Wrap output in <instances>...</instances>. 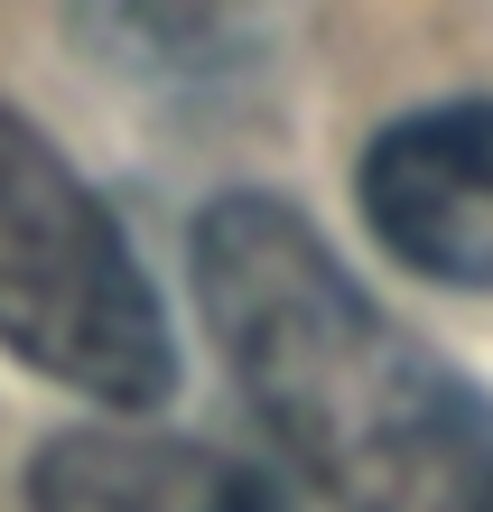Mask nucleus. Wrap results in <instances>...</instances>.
I'll list each match as a JSON object with an SVG mask.
<instances>
[{
	"mask_svg": "<svg viewBox=\"0 0 493 512\" xmlns=\"http://www.w3.org/2000/svg\"><path fill=\"white\" fill-rule=\"evenodd\" d=\"M94 28L112 38V56H131L149 75H187L224 56L233 0H94Z\"/></svg>",
	"mask_w": 493,
	"mask_h": 512,
	"instance_id": "5",
	"label": "nucleus"
},
{
	"mask_svg": "<svg viewBox=\"0 0 493 512\" xmlns=\"http://www.w3.org/2000/svg\"><path fill=\"white\" fill-rule=\"evenodd\" d=\"M28 512H289V494L196 438L66 429L28 466Z\"/></svg>",
	"mask_w": 493,
	"mask_h": 512,
	"instance_id": "4",
	"label": "nucleus"
},
{
	"mask_svg": "<svg viewBox=\"0 0 493 512\" xmlns=\"http://www.w3.org/2000/svg\"><path fill=\"white\" fill-rule=\"evenodd\" d=\"M196 298L242 401L326 512H493V401L438 364L307 215L224 196L196 224Z\"/></svg>",
	"mask_w": 493,
	"mask_h": 512,
	"instance_id": "1",
	"label": "nucleus"
},
{
	"mask_svg": "<svg viewBox=\"0 0 493 512\" xmlns=\"http://www.w3.org/2000/svg\"><path fill=\"white\" fill-rule=\"evenodd\" d=\"M0 345L103 410H149L177 382V345L140 252L103 196L56 159L38 122L0 103Z\"/></svg>",
	"mask_w": 493,
	"mask_h": 512,
	"instance_id": "2",
	"label": "nucleus"
},
{
	"mask_svg": "<svg viewBox=\"0 0 493 512\" xmlns=\"http://www.w3.org/2000/svg\"><path fill=\"white\" fill-rule=\"evenodd\" d=\"M363 224L373 243L438 289H493V103H419L363 149Z\"/></svg>",
	"mask_w": 493,
	"mask_h": 512,
	"instance_id": "3",
	"label": "nucleus"
}]
</instances>
